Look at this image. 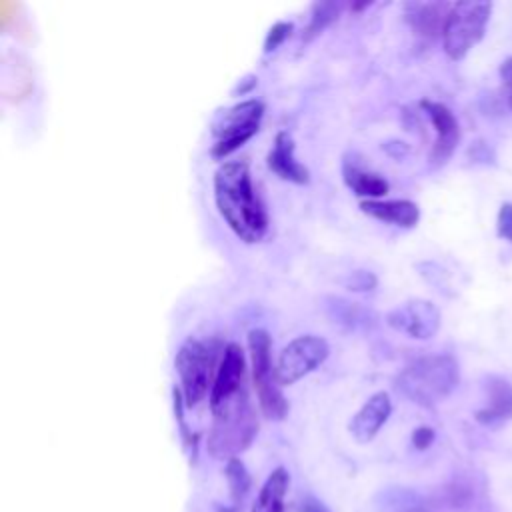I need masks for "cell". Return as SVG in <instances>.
<instances>
[{"label": "cell", "instance_id": "1", "mask_svg": "<svg viewBox=\"0 0 512 512\" xmlns=\"http://www.w3.org/2000/svg\"><path fill=\"white\" fill-rule=\"evenodd\" d=\"M214 202L228 228L246 244L260 242L268 232V214L242 160H228L214 172Z\"/></svg>", "mask_w": 512, "mask_h": 512}, {"label": "cell", "instance_id": "2", "mask_svg": "<svg viewBox=\"0 0 512 512\" xmlns=\"http://www.w3.org/2000/svg\"><path fill=\"white\" fill-rule=\"evenodd\" d=\"M212 410V428L208 434V452L214 458H236L238 452L248 448L258 432L256 412L250 404L248 392L242 390L232 398L216 404Z\"/></svg>", "mask_w": 512, "mask_h": 512}, {"label": "cell", "instance_id": "3", "mask_svg": "<svg viewBox=\"0 0 512 512\" xmlns=\"http://www.w3.org/2000/svg\"><path fill=\"white\" fill-rule=\"evenodd\" d=\"M458 364L448 354L422 356L396 376V388L420 406H434L458 386Z\"/></svg>", "mask_w": 512, "mask_h": 512}, {"label": "cell", "instance_id": "4", "mask_svg": "<svg viewBox=\"0 0 512 512\" xmlns=\"http://www.w3.org/2000/svg\"><path fill=\"white\" fill-rule=\"evenodd\" d=\"M248 350L258 406L266 418L282 420L288 412V402L280 390L276 364H272V340L264 328L248 332Z\"/></svg>", "mask_w": 512, "mask_h": 512}, {"label": "cell", "instance_id": "5", "mask_svg": "<svg viewBox=\"0 0 512 512\" xmlns=\"http://www.w3.org/2000/svg\"><path fill=\"white\" fill-rule=\"evenodd\" d=\"M218 348L198 338H186L174 358L180 378V392L188 408L196 406L212 388V372L216 366Z\"/></svg>", "mask_w": 512, "mask_h": 512}, {"label": "cell", "instance_id": "6", "mask_svg": "<svg viewBox=\"0 0 512 512\" xmlns=\"http://www.w3.org/2000/svg\"><path fill=\"white\" fill-rule=\"evenodd\" d=\"M264 116V102L258 98H248L236 102L224 110H218L212 120L214 144L210 154L214 158H224L246 140H250L258 130Z\"/></svg>", "mask_w": 512, "mask_h": 512}, {"label": "cell", "instance_id": "7", "mask_svg": "<svg viewBox=\"0 0 512 512\" xmlns=\"http://www.w3.org/2000/svg\"><path fill=\"white\" fill-rule=\"evenodd\" d=\"M490 12V2H456L450 6L442 28V46L448 58H464L482 40Z\"/></svg>", "mask_w": 512, "mask_h": 512}, {"label": "cell", "instance_id": "8", "mask_svg": "<svg viewBox=\"0 0 512 512\" xmlns=\"http://www.w3.org/2000/svg\"><path fill=\"white\" fill-rule=\"evenodd\" d=\"M330 354V346L316 334H302L290 340L278 354L276 376L280 386H290L316 370Z\"/></svg>", "mask_w": 512, "mask_h": 512}, {"label": "cell", "instance_id": "9", "mask_svg": "<svg viewBox=\"0 0 512 512\" xmlns=\"http://www.w3.org/2000/svg\"><path fill=\"white\" fill-rule=\"evenodd\" d=\"M384 320L396 332L416 340H428L440 328V310L430 300L414 298L392 308Z\"/></svg>", "mask_w": 512, "mask_h": 512}, {"label": "cell", "instance_id": "10", "mask_svg": "<svg viewBox=\"0 0 512 512\" xmlns=\"http://www.w3.org/2000/svg\"><path fill=\"white\" fill-rule=\"evenodd\" d=\"M246 390V360L240 344L230 342L222 350L214 382L210 388V406H216L234 394Z\"/></svg>", "mask_w": 512, "mask_h": 512}, {"label": "cell", "instance_id": "11", "mask_svg": "<svg viewBox=\"0 0 512 512\" xmlns=\"http://www.w3.org/2000/svg\"><path fill=\"white\" fill-rule=\"evenodd\" d=\"M420 108L428 116L430 124L434 126V132H436V140L430 150V164L440 166L452 156V152L456 150V144L460 140L458 120L452 114V110L442 102L422 100Z\"/></svg>", "mask_w": 512, "mask_h": 512}, {"label": "cell", "instance_id": "12", "mask_svg": "<svg viewBox=\"0 0 512 512\" xmlns=\"http://www.w3.org/2000/svg\"><path fill=\"white\" fill-rule=\"evenodd\" d=\"M266 164L282 180L294 184H306L310 180L308 168L294 156V138L288 130H280L274 136V144L266 156Z\"/></svg>", "mask_w": 512, "mask_h": 512}, {"label": "cell", "instance_id": "13", "mask_svg": "<svg viewBox=\"0 0 512 512\" xmlns=\"http://www.w3.org/2000/svg\"><path fill=\"white\" fill-rule=\"evenodd\" d=\"M392 412V402L386 392H374L362 408L352 416L348 430L358 442H370L386 424Z\"/></svg>", "mask_w": 512, "mask_h": 512}, {"label": "cell", "instance_id": "14", "mask_svg": "<svg viewBox=\"0 0 512 512\" xmlns=\"http://www.w3.org/2000/svg\"><path fill=\"white\" fill-rule=\"evenodd\" d=\"M452 4L446 2H406L404 18L412 32L422 40H434L442 36V28Z\"/></svg>", "mask_w": 512, "mask_h": 512}, {"label": "cell", "instance_id": "15", "mask_svg": "<svg viewBox=\"0 0 512 512\" xmlns=\"http://www.w3.org/2000/svg\"><path fill=\"white\" fill-rule=\"evenodd\" d=\"M360 210L376 220L400 226V228H412L420 220V208L412 200L396 198V200H360Z\"/></svg>", "mask_w": 512, "mask_h": 512}, {"label": "cell", "instance_id": "16", "mask_svg": "<svg viewBox=\"0 0 512 512\" xmlns=\"http://www.w3.org/2000/svg\"><path fill=\"white\" fill-rule=\"evenodd\" d=\"M342 176L346 186L364 200H380L388 194V180L380 176L378 172L366 168L358 160H344L342 164Z\"/></svg>", "mask_w": 512, "mask_h": 512}, {"label": "cell", "instance_id": "17", "mask_svg": "<svg viewBox=\"0 0 512 512\" xmlns=\"http://www.w3.org/2000/svg\"><path fill=\"white\" fill-rule=\"evenodd\" d=\"M512 418V384L502 378H490L488 404L476 412V420L484 426H498Z\"/></svg>", "mask_w": 512, "mask_h": 512}, {"label": "cell", "instance_id": "18", "mask_svg": "<svg viewBox=\"0 0 512 512\" xmlns=\"http://www.w3.org/2000/svg\"><path fill=\"white\" fill-rule=\"evenodd\" d=\"M290 484V476L286 472V468L278 466L264 482L252 512H282L284 510V494L288 490Z\"/></svg>", "mask_w": 512, "mask_h": 512}, {"label": "cell", "instance_id": "19", "mask_svg": "<svg viewBox=\"0 0 512 512\" xmlns=\"http://www.w3.org/2000/svg\"><path fill=\"white\" fill-rule=\"evenodd\" d=\"M328 314L334 322L346 326V328H362V326H370L374 320L372 310L360 306L358 302H348L342 298H328Z\"/></svg>", "mask_w": 512, "mask_h": 512}, {"label": "cell", "instance_id": "20", "mask_svg": "<svg viewBox=\"0 0 512 512\" xmlns=\"http://www.w3.org/2000/svg\"><path fill=\"white\" fill-rule=\"evenodd\" d=\"M226 480H228V486H230L232 504L240 506L242 500L246 498L250 486H252L250 474H248L246 466L242 464V460H238V458L228 460V464H226Z\"/></svg>", "mask_w": 512, "mask_h": 512}, {"label": "cell", "instance_id": "21", "mask_svg": "<svg viewBox=\"0 0 512 512\" xmlns=\"http://www.w3.org/2000/svg\"><path fill=\"white\" fill-rule=\"evenodd\" d=\"M338 12H340V4H336V2H316L310 10V20L302 34V40L314 38L320 30H324L338 16Z\"/></svg>", "mask_w": 512, "mask_h": 512}, {"label": "cell", "instance_id": "22", "mask_svg": "<svg viewBox=\"0 0 512 512\" xmlns=\"http://www.w3.org/2000/svg\"><path fill=\"white\" fill-rule=\"evenodd\" d=\"M378 280L370 270H354L344 278V286L352 292H372Z\"/></svg>", "mask_w": 512, "mask_h": 512}, {"label": "cell", "instance_id": "23", "mask_svg": "<svg viewBox=\"0 0 512 512\" xmlns=\"http://www.w3.org/2000/svg\"><path fill=\"white\" fill-rule=\"evenodd\" d=\"M292 28H294V24L292 22H286V20H278V22H274L272 26H270V30H268V34H266V40H264V52L266 54H270V52H274L288 36H290V32H292Z\"/></svg>", "mask_w": 512, "mask_h": 512}, {"label": "cell", "instance_id": "24", "mask_svg": "<svg viewBox=\"0 0 512 512\" xmlns=\"http://www.w3.org/2000/svg\"><path fill=\"white\" fill-rule=\"evenodd\" d=\"M498 236L512 242V202H504L498 210V220H496Z\"/></svg>", "mask_w": 512, "mask_h": 512}, {"label": "cell", "instance_id": "25", "mask_svg": "<svg viewBox=\"0 0 512 512\" xmlns=\"http://www.w3.org/2000/svg\"><path fill=\"white\" fill-rule=\"evenodd\" d=\"M500 80H502V90H504L506 102L512 108V56L502 62V66H500Z\"/></svg>", "mask_w": 512, "mask_h": 512}, {"label": "cell", "instance_id": "26", "mask_svg": "<svg viewBox=\"0 0 512 512\" xmlns=\"http://www.w3.org/2000/svg\"><path fill=\"white\" fill-rule=\"evenodd\" d=\"M434 442V430L428 426H420L412 432V444L418 450H426Z\"/></svg>", "mask_w": 512, "mask_h": 512}, {"label": "cell", "instance_id": "27", "mask_svg": "<svg viewBox=\"0 0 512 512\" xmlns=\"http://www.w3.org/2000/svg\"><path fill=\"white\" fill-rule=\"evenodd\" d=\"M298 512H330L318 498L314 496H304L298 502Z\"/></svg>", "mask_w": 512, "mask_h": 512}, {"label": "cell", "instance_id": "28", "mask_svg": "<svg viewBox=\"0 0 512 512\" xmlns=\"http://www.w3.org/2000/svg\"><path fill=\"white\" fill-rule=\"evenodd\" d=\"M256 86V78L254 76H246V78H242L238 84H236V88L232 90L234 94H246V92H250V88H254Z\"/></svg>", "mask_w": 512, "mask_h": 512}, {"label": "cell", "instance_id": "29", "mask_svg": "<svg viewBox=\"0 0 512 512\" xmlns=\"http://www.w3.org/2000/svg\"><path fill=\"white\" fill-rule=\"evenodd\" d=\"M400 512H434V510L424 508V506H408V508H404V510H400Z\"/></svg>", "mask_w": 512, "mask_h": 512}]
</instances>
